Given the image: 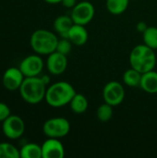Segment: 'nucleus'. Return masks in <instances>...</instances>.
I'll list each match as a JSON object with an SVG mask.
<instances>
[{"mask_svg": "<svg viewBox=\"0 0 157 158\" xmlns=\"http://www.w3.org/2000/svg\"><path fill=\"white\" fill-rule=\"evenodd\" d=\"M75 94V88L69 82L61 81L51 84L46 89L44 100L50 106L59 108L68 105Z\"/></svg>", "mask_w": 157, "mask_h": 158, "instance_id": "1", "label": "nucleus"}, {"mask_svg": "<svg viewBox=\"0 0 157 158\" xmlns=\"http://www.w3.org/2000/svg\"><path fill=\"white\" fill-rule=\"evenodd\" d=\"M130 67L141 73L155 69L156 65V55L155 50L146 44H138L133 47L130 54Z\"/></svg>", "mask_w": 157, "mask_h": 158, "instance_id": "2", "label": "nucleus"}, {"mask_svg": "<svg viewBox=\"0 0 157 158\" xmlns=\"http://www.w3.org/2000/svg\"><path fill=\"white\" fill-rule=\"evenodd\" d=\"M46 86L41 77H25L19 87V94L21 98L28 104L36 105L45 98Z\"/></svg>", "mask_w": 157, "mask_h": 158, "instance_id": "3", "label": "nucleus"}, {"mask_svg": "<svg viewBox=\"0 0 157 158\" xmlns=\"http://www.w3.org/2000/svg\"><path fill=\"white\" fill-rule=\"evenodd\" d=\"M58 43V38L51 31L39 29L34 31L30 38L31 49L40 56H48L55 52Z\"/></svg>", "mask_w": 157, "mask_h": 158, "instance_id": "4", "label": "nucleus"}, {"mask_svg": "<svg viewBox=\"0 0 157 158\" xmlns=\"http://www.w3.org/2000/svg\"><path fill=\"white\" fill-rule=\"evenodd\" d=\"M70 131L69 121L62 117H56L47 119L43 126V132L47 138L61 139L67 136Z\"/></svg>", "mask_w": 157, "mask_h": 158, "instance_id": "5", "label": "nucleus"}, {"mask_svg": "<svg viewBox=\"0 0 157 158\" xmlns=\"http://www.w3.org/2000/svg\"><path fill=\"white\" fill-rule=\"evenodd\" d=\"M95 15L94 6L89 1L78 2L74 7L71 8L70 17L75 24L87 25L89 24Z\"/></svg>", "mask_w": 157, "mask_h": 158, "instance_id": "6", "label": "nucleus"}, {"mask_svg": "<svg viewBox=\"0 0 157 158\" xmlns=\"http://www.w3.org/2000/svg\"><path fill=\"white\" fill-rule=\"evenodd\" d=\"M104 102L112 106L120 105L125 99V89L122 83L118 81H108L103 88Z\"/></svg>", "mask_w": 157, "mask_h": 158, "instance_id": "7", "label": "nucleus"}, {"mask_svg": "<svg viewBox=\"0 0 157 158\" xmlns=\"http://www.w3.org/2000/svg\"><path fill=\"white\" fill-rule=\"evenodd\" d=\"M2 131L7 139H19L24 134L25 123L20 117L10 115L2 122Z\"/></svg>", "mask_w": 157, "mask_h": 158, "instance_id": "8", "label": "nucleus"}, {"mask_svg": "<svg viewBox=\"0 0 157 158\" xmlns=\"http://www.w3.org/2000/svg\"><path fill=\"white\" fill-rule=\"evenodd\" d=\"M44 67V62L40 55H30L23 58L19 63V69L25 77L39 76Z\"/></svg>", "mask_w": 157, "mask_h": 158, "instance_id": "9", "label": "nucleus"}, {"mask_svg": "<svg viewBox=\"0 0 157 158\" xmlns=\"http://www.w3.org/2000/svg\"><path fill=\"white\" fill-rule=\"evenodd\" d=\"M68 56L55 51L47 56L45 62L48 72L52 75H61L68 68Z\"/></svg>", "mask_w": 157, "mask_h": 158, "instance_id": "10", "label": "nucleus"}, {"mask_svg": "<svg viewBox=\"0 0 157 158\" xmlns=\"http://www.w3.org/2000/svg\"><path fill=\"white\" fill-rule=\"evenodd\" d=\"M25 76L19 69V68L11 67L6 69L2 77V84L8 91L19 90L22 84Z\"/></svg>", "mask_w": 157, "mask_h": 158, "instance_id": "11", "label": "nucleus"}, {"mask_svg": "<svg viewBox=\"0 0 157 158\" xmlns=\"http://www.w3.org/2000/svg\"><path fill=\"white\" fill-rule=\"evenodd\" d=\"M41 146L43 158H63L65 156V147L60 139L47 138Z\"/></svg>", "mask_w": 157, "mask_h": 158, "instance_id": "12", "label": "nucleus"}, {"mask_svg": "<svg viewBox=\"0 0 157 158\" xmlns=\"http://www.w3.org/2000/svg\"><path fill=\"white\" fill-rule=\"evenodd\" d=\"M88 38H89V33L85 26L75 24V23L70 28L68 35V39L70 40L73 45H77V46H81L85 44L88 41Z\"/></svg>", "mask_w": 157, "mask_h": 158, "instance_id": "13", "label": "nucleus"}, {"mask_svg": "<svg viewBox=\"0 0 157 158\" xmlns=\"http://www.w3.org/2000/svg\"><path fill=\"white\" fill-rule=\"evenodd\" d=\"M140 87L146 94H157V72L155 69L143 73Z\"/></svg>", "mask_w": 157, "mask_h": 158, "instance_id": "14", "label": "nucleus"}, {"mask_svg": "<svg viewBox=\"0 0 157 158\" xmlns=\"http://www.w3.org/2000/svg\"><path fill=\"white\" fill-rule=\"evenodd\" d=\"M74 24L70 15H60L54 20V30L61 38H68V31Z\"/></svg>", "mask_w": 157, "mask_h": 158, "instance_id": "15", "label": "nucleus"}, {"mask_svg": "<svg viewBox=\"0 0 157 158\" xmlns=\"http://www.w3.org/2000/svg\"><path fill=\"white\" fill-rule=\"evenodd\" d=\"M69 107L74 114H83L87 111L89 106L88 99L81 94L76 93L71 101L69 102Z\"/></svg>", "mask_w": 157, "mask_h": 158, "instance_id": "16", "label": "nucleus"}, {"mask_svg": "<svg viewBox=\"0 0 157 158\" xmlns=\"http://www.w3.org/2000/svg\"><path fill=\"white\" fill-rule=\"evenodd\" d=\"M142 75L143 73L130 67V69H127L123 74V82L129 87H140Z\"/></svg>", "mask_w": 157, "mask_h": 158, "instance_id": "17", "label": "nucleus"}, {"mask_svg": "<svg viewBox=\"0 0 157 158\" xmlns=\"http://www.w3.org/2000/svg\"><path fill=\"white\" fill-rule=\"evenodd\" d=\"M19 153L21 158H43L42 146L34 143L24 144L19 150Z\"/></svg>", "mask_w": 157, "mask_h": 158, "instance_id": "18", "label": "nucleus"}, {"mask_svg": "<svg viewBox=\"0 0 157 158\" xmlns=\"http://www.w3.org/2000/svg\"><path fill=\"white\" fill-rule=\"evenodd\" d=\"M130 4V0H106L105 6L112 15H121L124 13Z\"/></svg>", "mask_w": 157, "mask_h": 158, "instance_id": "19", "label": "nucleus"}, {"mask_svg": "<svg viewBox=\"0 0 157 158\" xmlns=\"http://www.w3.org/2000/svg\"><path fill=\"white\" fill-rule=\"evenodd\" d=\"M143 44L154 50L157 49V27L149 26L143 33Z\"/></svg>", "mask_w": 157, "mask_h": 158, "instance_id": "20", "label": "nucleus"}, {"mask_svg": "<svg viewBox=\"0 0 157 158\" xmlns=\"http://www.w3.org/2000/svg\"><path fill=\"white\" fill-rule=\"evenodd\" d=\"M113 107L112 106H110L109 104L104 102V104L100 105L96 110V117L97 118L103 122V123H106L108 122L112 117H113Z\"/></svg>", "mask_w": 157, "mask_h": 158, "instance_id": "21", "label": "nucleus"}, {"mask_svg": "<svg viewBox=\"0 0 157 158\" xmlns=\"http://www.w3.org/2000/svg\"><path fill=\"white\" fill-rule=\"evenodd\" d=\"M20 153L9 143H0V158H19Z\"/></svg>", "mask_w": 157, "mask_h": 158, "instance_id": "22", "label": "nucleus"}, {"mask_svg": "<svg viewBox=\"0 0 157 158\" xmlns=\"http://www.w3.org/2000/svg\"><path fill=\"white\" fill-rule=\"evenodd\" d=\"M72 45H73V44L70 42L69 39L61 38V39H58V43H57L56 51H57L65 56H68L72 50Z\"/></svg>", "mask_w": 157, "mask_h": 158, "instance_id": "23", "label": "nucleus"}, {"mask_svg": "<svg viewBox=\"0 0 157 158\" xmlns=\"http://www.w3.org/2000/svg\"><path fill=\"white\" fill-rule=\"evenodd\" d=\"M10 115H11V111L9 106L5 103L0 102V122H3Z\"/></svg>", "mask_w": 157, "mask_h": 158, "instance_id": "24", "label": "nucleus"}, {"mask_svg": "<svg viewBox=\"0 0 157 158\" xmlns=\"http://www.w3.org/2000/svg\"><path fill=\"white\" fill-rule=\"evenodd\" d=\"M148 27H149V26H148L147 23L144 22V21H139V22L137 23V25H136L137 31H138L139 32H141L142 34L146 31V29H147Z\"/></svg>", "mask_w": 157, "mask_h": 158, "instance_id": "25", "label": "nucleus"}, {"mask_svg": "<svg viewBox=\"0 0 157 158\" xmlns=\"http://www.w3.org/2000/svg\"><path fill=\"white\" fill-rule=\"evenodd\" d=\"M77 3H78L77 0H63L61 2V4L65 7H67V8H72V7H74Z\"/></svg>", "mask_w": 157, "mask_h": 158, "instance_id": "26", "label": "nucleus"}, {"mask_svg": "<svg viewBox=\"0 0 157 158\" xmlns=\"http://www.w3.org/2000/svg\"><path fill=\"white\" fill-rule=\"evenodd\" d=\"M41 79H42V81H43V83L45 85H48L50 83V81H51V78H50L49 75H43V76H41Z\"/></svg>", "mask_w": 157, "mask_h": 158, "instance_id": "27", "label": "nucleus"}, {"mask_svg": "<svg viewBox=\"0 0 157 158\" xmlns=\"http://www.w3.org/2000/svg\"><path fill=\"white\" fill-rule=\"evenodd\" d=\"M43 1H45L46 3H48V4H51V5H56V4L61 3L63 0H43Z\"/></svg>", "mask_w": 157, "mask_h": 158, "instance_id": "28", "label": "nucleus"}]
</instances>
